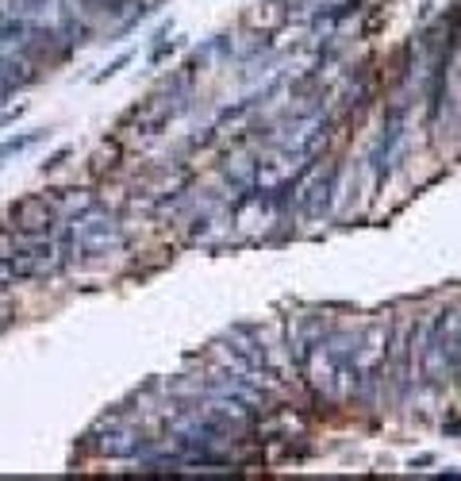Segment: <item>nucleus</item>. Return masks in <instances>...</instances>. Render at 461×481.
<instances>
[{
	"instance_id": "7",
	"label": "nucleus",
	"mask_w": 461,
	"mask_h": 481,
	"mask_svg": "<svg viewBox=\"0 0 461 481\" xmlns=\"http://www.w3.org/2000/svg\"><path fill=\"white\" fill-rule=\"evenodd\" d=\"M4 16H8V12H0V19H4Z\"/></svg>"
},
{
	"instance_id": "6",
	"label": "nucleus",
	"mask_w": 461,
	"mask_h": 481,
	"mask_svg": "<svg viewBox=\"0 0 461 481\" xmlns=\"http://www.w3.org/2000/svg\"><path fill=\"white\" fill-rule=\"evenodd\" d=\"M19 116H24V108H16V112H8V116H0V127H4V124H16V120Z\"/></svg>"
},
{
	"instance_id": "4",
	"label": "nucleus",
	"mask_w": 461,
	"mask_h": 481,
	"mask_svg": "<svg viewBox=\"0 0 461 481\" xmlns=\"http://www.w3.org/2000/svg\"><path fill=\"white\" fill-rule=\"evenodd\" d=\"M42 135H47V131H24V135H12V139H4V142H0V166H4V158H16L19 150L35 147Z\"/></svg>"
},
{
	"instance_id": "2",
	"label": "nucleus",
	"mask_w": 461,
	"mask_h": 481,
	"mask_svg": "<svg viewBox=\"0 0 461 481\" xmlns=\"http://www.w3.org/2000/svg\"><path fill=\"white\" fill-rule=\"evenodd\" d=\"M54 224H58V208H54V200H47V197H24V200H16V204L4 212V231H12V235H24V239H42V235H50L54 231Z\"/></svg>"
},
{
	"instance_id": "1",
	"label": "nucleus",
	"mask_w": 461,
	"mask_h": 481,
	"mask_svg": "<svg viewBox=\"0 0 461 481\" xmlns=\"http://www.w3.org/2000/svg\"><path fill=\"white\" fill-rule=\"evenodd\" d=\"M69 231H74V250H81V254H108V250H115L124 243V231H119L115 216H108L97 204L85 208Z\"/></svg>"
},
{
	"instance_id": "3",
	"label": "nucleus",
	"mask_w": 461,
	"mask_h": 481,
	"mask_svg": "<svg viewBox=\"0 0 461 481\" xmlns=\"http://www.w3.org/2000/svg\"><path fill=\"white\" fill-rule=\"evenodd\" d=\"M31 81H35L31 62H27V58H12V54L0 50V97H4V92L24 89V85H31Z\"/></svg>"
},
{
	"instance_id": "5",
	"label": "nucleus",
	"mask_w": 461,
	"mask_h": 481,
	"mask_svg": "<svg viewBox=\"0 0 461 481\" xmlns=\"http://www.w3.org/2000/svg\"><path fill=\"white\" fill-rule=\"evenodd\" d=\"M66 158H69V150H66V147H62V150H54V154H50L47 162H42V174H47V170H58L62 162H66Z\"/></svg>"
}]
</instances>
